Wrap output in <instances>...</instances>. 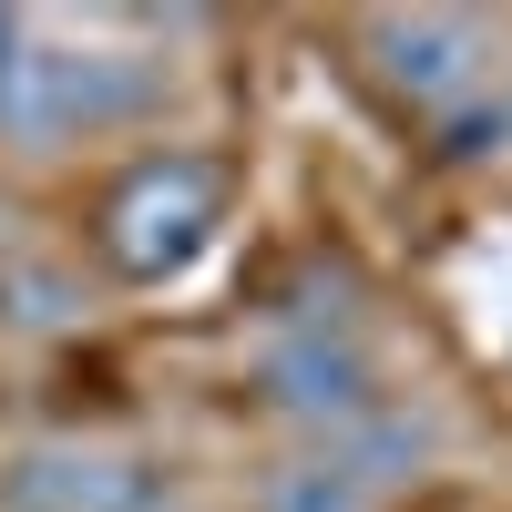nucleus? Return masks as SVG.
<instances>
[{
    "mask_svg": "<svg viewBox=\"0 0 512 512\" xmlns=\"http://www.w3.org/2000/svg\"><path fill=\"white\" fill-rule=\"evenodd\" d=\"M154 103V72L144 62H113V52H31L11 41L0 52V134L11 144H72V134H113Z\"/></svg>",
    "mask_w": 512,
    "mask_h": 512,
    "instance_id": "f03ea898",
    "label": "nucleus"
},
{
    "mask_svg": "<svg viewBox=\"0 0 512 512\" xmlns=\"http://www.w3.org/2000/svg\"><path fill=\"white\" fill-rule=\"evenodd\" d=\"M369 62L390 93H410L420 113H451V103H472L482 93V62H492V31L472 11H379L369 31Z\"/></svg>",
    "mask_w": 512,
    "mask_h": 512,
    "instance_id": "20e7f679",
    "label": "nucleus"
},
{
    "mask_svg": "<svg viewBox=\"0 0 512 512\" xmlns=\"http://www.w3.org/2000/svg\"><path fill=\"white\" fill-rule=\"evenodd\" d=\"M492 103H502V123H512V82H502V93H492Z\"/></svg>",
    "mask_w": 512,
    "mask_h": 512,
    "instance_id": "9d476101",
    "label": "nucleus"
},
{
    "mask_svg": "<svg viewBox=\"0 0 512 512\" xmlns=\"http://www.w3.org/2000/svg\"><path fill=\"white\" fill-rule=\"evenodd\" d=\"M0 318H11V328H72L82 287L62 267H41V256H11V267H0Z\"/></svg>",
    "mask_w": 512,
    "mask_h": 512,
    "instance_id": "6e6552de",
    "label": "nucleus"
},
{
    "mask_svg": "<svg viewBox=\"0 0 512 512\" xmlns=\"http://www.w3.org/2000/svg\"><path fill=\"white\" fill-rule=\"evenodd\" d=\"M267 512H379V492L338 451H308V461H287V472H267Z\"/></svg>",
    "mask_w": 512,
    "mask_h": 512,
    "instance_id": "0eeeda50",
    "label": "nucleus"
},
{
    "mask_svg": "<svg viewBox=\"0 0 512 512\" xmlns=\"http://www.w3.org/2000/svg\"><path fill=\"white\" fill-rule=\"evenodd\" d=\"M216 205H226V185H216L205 154H134L113 175V195H103V256L134 287H164V277H185L205 256Z\"/></svg>",
    "mask_w": 512,
    "mask_h": 512,
    "instance_id": "f257e3e1",
    "label": "nucleus"
},
{
    "mask_svg": "<svg viewBox=\"0 0 512 512\" xmlns=\"http://www.w3.org/2000/svg\"><path fill=\"white\" fill-rule=\"evenodd\" d=\"M441 154H451V164H472V154H512V123H502V103H492V93L451 103V113H441Z\"/></svg>",
    "mask_w": 512,
    "mask_h": 512,
    "instance_id": "1a4fd4ad",
    "label": "nucleus"
},
{
    "mask_svg": "<svg viewBox=\"0 0 512 512\" xmlns=\"http://www.w3.org/2000/svg\"><path fill=\"white\" fill-rule=\"evenodd\" d=\"M256 400H267L277 420H297V431L338 441L349 420H369L390 390H379V359L359 349L349 328H297V338H277V349L256 359Z\"/></svg>",
    "mask_w": 512,
    "mask_h": 512,
    "instance_id": "7ed1b4c3",
    "label": "nucleus"
},
{
    "mask_svg": "<svg viewBox=\"0 0 512 512\" xmlns=\"http://www.w3.org/2000/svg\"><path fill=\"white\" fill-rule=\"evenodd\" d=\"M154 492V461L93 441H41L0 472V512H154Z\"/></svg>",
    "mask_w": 512,
    "mask_h": 512,
    "instance_id": "39448f33",
    "label": "nucleus"
},
{
    "mask_svg": "<svg viewBox=\"0 0 512 512\" xmlns=\"http://www.w3.org/2000/svg\"><path fill=\"white\" fill-rule=\"evenodd\" d=\"M318 451H338V461H349V472H359L369 492H390V482H410L420 461L441 451V420H431V410H400V400H379L369 420H349V431H338V441H318Z\"/></svg>",
    "mask_w": 512,
    "mask_h": 512,
    "instance_id": "423d86ee",
    "label": "nucleus"
}]
</instances>
